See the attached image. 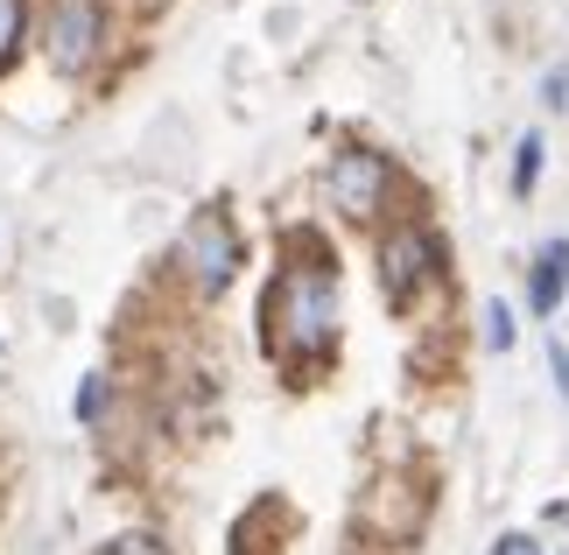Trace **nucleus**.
I'll return each instance as SVG.
<instances>
[{
	"instance_id": "1",
	"label": "nucleus",
	"mask_w": 569,
	"mask_h": 555,
	"mask_svg": "<svg viewBox=\"0 0 569 555\" xmlns=\"http://www.w3.org/2000/svg\"><path fill=\"white\" fill-rule=\"evenodd\" d=\"M260 338H268L274 359H296L310 366L331 351L338 338V275L331 268H281L260 296Z\"/></svg>"
},
{
	"instance_id": "2",
	"label": "nucleus",
	"mask_w": 569,
	"mask_h": 555,
	"mask_svg": "<svg viewBox=\"0 0 569 555\" xmlns=\"http://www.w3.org/2000/svg\"><path fill=\"white\" fill-rule=\"evenodd\" d=\"M177 268H183V281L197 288V296H226V288L239 281V268H247V247H239V226L226 211H197L190 226H183V239H177Z\"/></svg>"
},
{
	"instance_id": "3",
	"label": "nucleus",
	"mask_w": 569,
	"mask_h": 555,
	"mask_svg": "<svg viewBox=\"0 0 569 555\" xmlns=\"http://www.w3.org/2000/svg\"><path fill=\"white\" fill-rule=\"evenodd\" d=\"M393 190H401V169L380 148H338L331 169H323V197L345 218H380L393 205Z\"/></svg>"
},
{
	"instance_id": "4",
	"label": "nucleus",
	"mask_w": 569,
	"mask_h": 555,
	"mask_svg": "<svg viewBox=\"0 0 569 555\" xmlns=\"http://www.w3.org/2000/svg\"><path fill=\"white\" fill-rule=\"evenodd\" d=\"M436 275H443V247H436V232L429 226H387L380 239V288H387V303H415L422 288H436Z\"/></svg>"
},
{
	"instance_id": "5",
	"label": "nucleus",
	"mask_w": 569,
	"mask_h": 555,
	"mask_svg": "<svg viewBox=\"0 0 569 555\" xmlns=\"http://www.w3.org/2000/svg\"><path fill=\"white\" fill-rule=\"evenodd\" d=\"M106 50V8L99 0H57L50 8V57L57 71H92Z\"/></svg>"
},
{
	"instance_id": "6",
	"label": "nucleus",
	"mask_w": 569,
	"mask_h": 555,
	"mask_svg": "<svg viewBox=\"0 0 569 555\" xmlns=\"http://www.w3.org/2000/svg\"><path fill=\"white\" fill-rule=\"evenodd\" d=\"M562 288H569V239H549V247L535 254V275H528V309L535 317H556Z\"/></svg>"
},
{
	"instance_id": "7",
	"label": "nucleus",
	"mask_w": 569,
	"mask_h": 555,
	"mask_svg": "<svg viewBox=\"0 0 569 555\" xmlns=\"http://www.w3.org/2000/svg\"><path fill=\"white\" fill-rule=\"evenodd\" d=\"M21 42H29V0H0V78L14 71Z\"/></svg>"
},
{
	"instance_id": "8",
	"label": "nucleus",
	"mask_w": 569,
	"mask_h": 555,
	"mask_svg": "<svg viewBox=\"0 0 569 555\" xmlns=\"http://www.w3.org/2000/svg\"><path fill=\"white\" fill-rule=\"evenodd\" d=\"M541 155H549V148H541V135H528V141L513 148V197H535V184H541Z\"/></svg>"
},
{
	"instance_id": "9",
	"label": "nucleus",
	"mask_w": 569,
	"mask_h": 555,
	"mask_svg": "<svg viewBox=\"0 0 569 555\" xmlns=\"http://www.w3.org/2000/svg\"><path fill=\"white\" fill-rule=\"evenodd\" d=\"M106 555H169V548H162V535H148V527H127V535H113Z\"/></svg>"
},
{
	"instance_id": "10",
	"label": "nucleus",
	"mask_w": 569,
	"mask_h": 555,
	"mask_svg": "<svg viewBox=\"0 0 569 555\" xmlns=\"http://www.w3.org/2000/svg\"><path fill=\"white\" fill-rule=\"evenodd\" d=\"M486 345H492V351L513 345V309H507V303H486Z\"/></svg>"
},
{
	"instance_id": "11",
	"label": "nucleus",
	"mask_w": 569,
	"mask_h": 555,
	"mask_svg": "<svg viewBox=\"0 0 569 555\" xmlns=\"http://www.w3.org/2000/svg\"><path fill=\"white\" fill-rule=\"evenodd\" d=\"M492 555H556V548L541 542V535H520V527H513V535H499V542H492Z\"/></svg>"
},
{
	"instance_id": "12",
	"label": "nucleus",
	"mask_w": 569,
	"mask_h": 555,
	"mask_svg": "<svg viewBox=\"0 0 569 555\" xmlns=\"http://www.w3.org/2000/svg\"><path fill=\"white\" fill-rule=\"evenodd\" d=\"M99 408H106V380L92 373V380L78 387V422H99Z\"/></svg>"
},
{
	"instance_id": "13",
	"label": "nucleus",
	"mask_w": 569,
	"mask_h": 555,
	"mask_svg": "<svg viewBox=\"0 0 569 555\" xmlns=\"http://www.w3.org/2000/svg\"><path fill=\"white\" fill-rule=\"evenodd\" d=\"M549 373H556V394L569 402V345L562 338H549Z\"/></svg>"
}]
</instances>
